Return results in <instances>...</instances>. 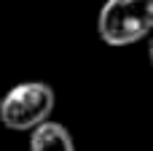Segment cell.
<instances>
[{"instance_id": "6da1fadb", "label": "cell", "mask_w": 153, "mask_h": 151, "mask_svg": "<svg viewBox=\"0 0 153 151\" xmlns=\"http://www.w3.org/2000/svg\"><path fill=\"white\" fill-rule=\"evenodd\" d=\"M153 27V0H105L97 16V32L105 46L124 49L148 38Z\"/></svg>"}, {"instance_id": "7a4b0ae2", "label": "cell", "mask_w": 153, "mask_h": 151, "mask_svg": "<svg viewBox=\"0 0 153 151\" xmlns=\"http://www.w3.org/2000/svg\"><path fill=\"white\" fill-rule=\"evenodd\" d=\"M56 95L46 81H22L0 97V124L11 132H32L48 122Z\"/></svg>"}, {"instance_id": "3957f363", "label": "cell", "mask_w": 153, "mask_h": 151, "mask_svg": "<svg viewBox=\"0 0 153 151\" xmlns=\"http://www.w3.org/2000/svg\"><path fill=\"white\" fill-rule=\"evenodd\" d=\"M30 151H75V140L62 122L48 119L30 132Z\"/></svg>"}]
</instances>
